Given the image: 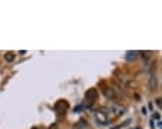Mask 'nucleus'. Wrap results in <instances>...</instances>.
Here are the masks:
<instances>
[{
    "label": "nucleus",
    "mask_w": 162,
    "mask_h": 129,
    "mask_svg": "<svg viewBox=\"0 0 162 129\" xmlns=\"http://www.w3.org/2000/svg\"><path fill=\"white\" fill-rule=\"evenodd\" d=\"M125 59L128 60V62H131V60H136L137 59V53L136 52H128L125 56Z\"/></svg>",
    "instance_id": "0eeeda50"
},
{
    "label": "nucleus",
    "mask_w": 162,
    "mask_h": 129,
    "mask_svg": "<svg viewBox=\"0 0 162 129\" xmlns=\"http://www.w3.org/2000/svg\"><path fill=\"white\" fill-rule=\"evenodd\" d=\"M153 119H158V120H159V119H161V116H159V113H155V114H153Z\"/></svg>",
    "instance_id": "9d476101"
},
{
    "label": "nucleus",
    "mask_w": 162,
    "mask_h": 129,
    "mask_svg": "<svg viewBox=\"0 0 162 129\" xmlns=\"http://www.w3.org/2000/svg\"><path fill=\"white\" fill-rule=\"evenodd\" d=\"M54 109H56L57 111L62 110V114H63V111L68 110V103H66V101H63V100H60V101H57V103H56Z\"/></svg>",
    "instance_id": "7ed1b4c3"
},
{
    "label": "nucleus",
    "mask_w": 162,
    "mask_h": 129,
    "mask_svg": "<svg viewBox=\"0 0 162 129\" xmlns=\"http://www.w3.org/2000/svg\"><path fill=\"white\" fill-rule=\"evenodd\" d=\"M75 129H89V126H87V122H84V120H80V122L75 125Z\"/></svg>",
    "instance_id": "6e6552de"
},
{
    "label": "nucleus",
    "mask_w": 162,
    "mask_h": 129,
    "mask_svg": "<svg viewBox=\"0 0 162 129\" xmlns=\"http://www.w3.org/2000/svg\"><path fill=\"white\" fill-rule=\"evenodd\" d=\"M94 117H96V120L100 123V125H106L109 122V119H108V114L105 113V111H102V110H99V111H96L94 113Z\"/></svg>",
    "instance_id": "f257e3e1"
},
{
    "label": "nucleus",
    "mask_w": 162,
    "mask_h": 129,
    "mask_svg": "<svg viewBox=\"0 0 162 129\" xmlns=\"http://www.w3.org/2000/svg\"><path fill=\"white\" fill-rule=\"evenodd\" d=\"M113 129H119V128H113Z\"/></svg>",
    "instance_id": "f8f14e48"
},
{
    "label": "nucleus",
    "mask_w": 162,
    "mask_h": 129,
    "mask_svg": "<svg viewBox=\"0 0 162 129\" xmlns=\"http://www.w3.org/2000/svg\"><path fill=\"white\" fill-rule=\"evenodd\" d=\"M105 95H106L108 98H113V97H115L113 90H112V88H106V90H105Z\"/></svg>",
    "instance_id": "1a4fd4ad"
},
{
    "label": "nucleus",
    "mask_w": 162,
    "mask_h": 129,
    "mask_svg": "<svg viewBox=\"0 0 162 129\" xmlns=\"http://www.w3.org/2000/svg\"><path fill=\"white\" fill-rule=\"evenodd\" d=\"M142 113H143V114H147V109H146V107H143V109H142Z\"/></svg>",
    "instance_id": "9b49d317"
},
{
    "label": "nucleus",
    "mask_w": 162,
    "mask_h": 129,
    "mask_svg": "<svg viewBox=\"0 0 162 129\" xmlns=\"http://www.w3.org/2000/svg\"><path fill=\"white\" fill-rule=\"evenodd\" d=\"M110 113L116 117V116H121L122 113H124V107H121V106H118V104H112L110 106Z\"/></svg>",
    "instance_id": "f03ea898"
},
{
    "label": "nucleus",
    "mask_w": 162,
    "mask_h": 129,
    "mask_svg": "<svg viewBox=\"0 0 162 129\" xmlns=\"http://www.w3.org/2000/svg\"><path fill=\"white\" fill-rule=\"evenodd\" d=\"M156 87H158V78L153 75V76H150V90L153 91V90H156Z\"/></svg>",
    "instance_id": "39448f33"
},
{
    "label": "nucleus",
    "mask_w": 162,
    "mask_h": 129,
    "mask_svg": "<svg viewBox=\"0 0 162 129\" xmlns=\"http://www.w3.org/2000/svg\"><path fill=\"white\" fill-rule=\"evenodd\" d=\"M96 97H97V90H96V88H90L89 91L86 92V98L90 100V101L91 100H94Z\"/></svg>",
    "instance_id": "20e7f679"
},
{
    "label": "nucleus",
    "mask_w": 162,
    "mask_h": 129,
    "mask_svg": "<svg viewBox=\"0 0 162 129\" xmlns=\"http://www.w3.org/2000/svg\"><path fill=\"white\" fill-rule=\"evenodd\" d=\"M4 60H6V62H13V60H15V53H13V52H7V53L4 55Z\"/></svg>",
    "instance_id": "423d86ee"
}]
</instances>
